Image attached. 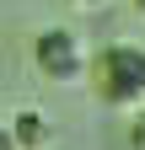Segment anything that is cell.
Instances as JSON below:
<instances>
[{
  "label": "cell",
  "instance_id": "1",
  "mask_svg": "<svg viewBox=\"0 0 145 150\" xmlns=\"http://www.w3.org/2000/svg\"><path fill=\"white\" fill-rule=\"evenodd\" d=\"M86 81L92 97L113 112L145 107V43H102L86 59Z\"/></svg>",
  "mask_w": 145,
  "mask_h": 150
},
{
  "label": "cell",
  "instance_id": "2",
  "mask_svg": "<svg viewBox=\"0 0 145 150\" xmlns=\"http://www.w3.org/2000/svg\"><path fill=\"white\" fill-rule=\"evenodd\" d=\"M86 43L70 27H43L38 38H32V64H38V75L43 81H59V86H70V81H81L86 75Z\"/></svg>",
  "mask_w": 145,
  "mask_h": 150
},
{
  "label": "cell",
  "instance_id": "3",
  "mask_svg": "<svg viewBox=\"0 0 145 150\" xmlns=\"http://www.w3.org/2000/svg\"><path fill=\"white\" fill-rule=\"evenodd\" d=\"M11 134H16V145H22V150H43V139H48V118H43L38 107H22V112L11 118Z\"/></svg>",
  "mask_w": 145,
  "mask_h": 150
},
{
  "label": "cell",
  "instance_id": "4",
  "mask_svg": "<svg viewBox=\"0 0 145 150\" xmlns=\"http://www.w3.org/2000/svg\"><path fill=\"white\" fill-rule=\"evenodd\" d=\"M129 150H145V107L129 112Z\"/></svg>",
  "mask_w": 145,
  "mask_h": 150
},
{
  "label": "cell",
  "instance_id": "5",
  "mask_svg": "<svg viewBox=\"0 0 145 150\" xmlns=\"http://www.w3.org/2000/svg\"><path fill=\"white\" fill-rule=\"evenodd\" d=\"M0 150H22V145H16V134H11V123H0Z\"/></svg>",
  "mask_w": 145,
  "mask_h": 150
},
{
  "label": "cell",
  "instance_id": "6",
  "mask_svg": "<svg viewBox=\"0 0 145 150\" xmlns=\"http://www.w3.org/2000/svg\"><path fill=\"white\" fill-rule=\"evenodd\" d=\"M70 6H86V11H92V6H107V0H70Z\"/></svg>",
  "mask_w": 145,
  "mask_h": 150
},
{
  "label": "cell",
  "instance_id": "7",
  "mask_svg": "<svg viewBox=\"0 0 145 150\" xmlns=\"http://www.w3.org/2000/svg\"><path fill=\"white\" fill-rule=\"evenodd\" d=\"M134 11H140V16H145V0H134Z\"/></svg>",
  "mask_w": 145,
  "mask_h": 150
}]
</instances>
